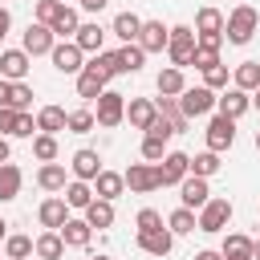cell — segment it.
Segmentation results:
<instances>
[{"mask_svg": "<svg viewBox=\"0 0 260 260\" xmlns=\"http://www.w3.org/2000/svg\"><path fill=\"white\" fill-rule=\"evenodd\" d=\"M203 32H223V12L211 4L195 12V37H203Z\"/></svg>", "mask_w": 260, "mask_h": 260, "instance_id": "34", "label": "cell"}, {"mask_svg": "<svg viewBox=\"0 0 260 260\" xmlns=\"http://www.w3.org/2000/svg\"><path fill=\"white\" fill-rule=\"evenodd\" d=\"M232 223V199H207L203 207H199V215H195V228L199 232H223Z\"/></svg>", "mask_w": 260, "mask_h": 260, "instance_id": "4", "label": "cell"}, {"mask_svg": "<svg viewBox=\"0 0 260 260\" xmlns=\"http://www.w3.org/2000/svg\"><path fill=\"white\" fill-rule=\"evenodd\" d=\"M252 260H260V240H252Z\"/></svg>", "mask_w": 260, "mask_h": 260, "instance_id": "57", "label": "cell"}, {"mask_svg": "<svg viewBox=\"0 0 260 260\" xmlns=\"http://www.w3.org/2000/svg\"><path fill=\"white\" fill-rule=\"evenodd\" d=\"M187 162H191V154H183V150H167V154L154 162V171H158V187H179V183L187 179Z\"/></svg>", "mask_w": 260, "mask_h": 260, "instance_id": "6", "label": "cell"}, {"mask_svg": "<svg viewBox=\"0 0 260 260\" xmlns=\"http://www.w3.org/2000/svg\"><path fill=\"white\" fill-rule=\"evenodd\" d=\"M4 256L8 260H28L32 256V240L28 236H8L4 240Z\"/></svg>", "mask_w": 260, "mask_h": 260, "instance_id": "40", "label": "cell"}, {"mask_svg": "<svg viewBox=\"0 0 260 260\" xmlns=\"http://www.w3.org/2000/svg\"><path fill=\"white\" fill-rule=\"evenodd\" d=\"M37 187H45V191H65V162H45L41 171H37Z\"/></svg>", "mask_w": 260, "mask_h": 260, "instance_id": "29", "label": "cell"}, {"mask_svg": "<svg viewBox=\"0 0 260 260\" xmlns=\"http://www.w3.org/2000/svg\"><path fill=\"white\" fill-rule=\"evenodd\" d=\"M93 122L106 126V130H114L118 122H126V93H118V89H102V93H98Z\"/></svg>", "mask_w": 260, "mask_h": 260, "instance_id": "3", "label": "cell"}, {"mask_svg": "<svg viewBox=\"0 0 260 260\" xmlns=\"http://www.w3.org/2000/svg\"><path fill=\"white\" fill-rule=\"evenodd\" d=\"M69 171H73V179H81V183H93V179H98V171H102V158H98V150L81 146V150L73 154Z\"/></svg>", "mask_w": 260, "mask_h": 260, "instance_id": "16", "label": "cell"}, {"mask_svg": "<svg viewBox=\"0 0 260 260\" xmlns=\"http://www.w3.org/2000/svg\"><path fill=\"white\" fill-rule=\"evenodd\" d=\"M154 114H158V106H154L150 98H130V102H126V118H130L134 130H146V126L154 122Z\"/></svg>", "mask_w": 260, "mask_h": 260, "instance_id": "20", "label": "cell"}, {"mask_svg": "<svg viewBox=\"0 0 260 260\" xmlns=\"http://www.w3.org/2000/svg\"><path fill=\"white\" fill-rule=\"evenodd\" d=\"M77 24H81V20H77V8H65V4H61V12L53 16V24H49V28H53V37H61V41H65V37H73V32H77Z\"/></svg>", "mask_w": 260, "mask_h": 260, "instance_id": "36", "label": "cell"}, {"mask_svg": "<svg viewBox=\"0 0 260 260\" xmlns=\"http://www.w3.org/2000/svg\"><path fill=\"white\" fill-rule=\"evenodd\" d=\"M98 122H93V110H73L69 118H65V130H73V134H89Z\"/></svg>", "mask_w": 260, "mask_h": 260, "instance_id": "41", "label": "cell"}, {"mask_svg": "<svg viewBox=\"0 0 260 260\" xmlns=\"http://www.w3.org/2000/svg\"><path fill=\"white\" fill-rule=\"evenodd\" d=\"M195 260H223L219 252H211V248H203V252H195Z\"/></svg>", "mask_w": 260, "mask_h": 260, "instance_id": "55", "label": "cell"}, {"mask_svg": "<svg viewBox=\"0 0 260 260\" xmlns=\"http://www.w3.org/2000/svg\"><path fill=\"white\" fill-rule=\"evenodd\" d=\"M187 171L199 175V179H211V175L219 171V154H215V150H203V154H195V158L187 162Z\"/></svg>", "mask_w": 260, "mask_h": 260, "instance_id": "37", "label": "cell"}, {"mask_svg": "<svg viewBox=\"0 0 260 260\" xmlns=\"http://www.w3.org/2000/svg\"><path fill=\"white\" fill-rule=\"evenodd\" d=\"M167 228H171V236H187V232H195V211H191V207H175V211L167 215Z\"/></svg>", "mask_w": 260, "mask_h": 260, "instance_id": "38", "label": "cell"}, {"mask_svg": "<svg viewBox=\"0 0 260 260\" xmlns=\"http://www.w3.org/2000/svg\"><path fill=\"white\" fill-rule=\"evenodd\" d=\"M93 191H98V199H118L122 191H126V179L118 175V171H98V179H93Z\"/></svg>", "mask_w": 260, "mask_h": 260, "instance_id": "24", "label": "cell"}, {"mask_svg": "<svg viewBox=\"0 0 260 260\" xmlns=\"http://www.w3.org/2000/svg\"><path fill=\"white\" fill-rule=\"evenodd\" d=\"M256 150H260V130H256Z\"/></svg>", "mask_w": 260, "mask_h": 260, "instance_id": "60", "label": "cell"}, {"mask_svg": "<svg viewBox=\"0 0 260 260\" xmlns=\"http://www.w3.org/2000/svg\"><path fill=\"white\" fill-rule=\"evenodd\" d=\"M122 179H126V187H130L134 195L158 191V171H154V162H130V167L122 171Z\"/></svg>", "mask_w": 260, "mask_h": 260, "instance_id": "8", "label": "cell"}, {"mask_svg": "<svg viewBox=\"0 0 260 260\" xmlns=\"http://www.w3.org/2000/svg\"><path fill=\"white\" fill-rule=\"evenodd\" d=\"M57 232H61L65 248H89V240H93V228H89L85 219H73V215H69V219H65Z\"/></svg>", "mask_w": 260, "mask_h": 260, "instance_id": "17", "label": "cell"}, {"mask_svg": "<svg viewBox=\"0 0 260 260\" xmlns=\"http://www.w3.org/2000/svg\"><path fill=\"white\" fill-rule=\"evenodd\" d=\"M114 53H118V73H138L142 61H146V53H142L138 41H130V45H122V49H114Z\"/></svg>", "mask_w": 260, "mask_h": 260, "instance_id": "27", "label": "cell"}, {"mask_svg": "<svg viewBox=\"0 0 260 260\" xmlns=\"http://www.w3.org/2000/svg\"><path fill=\"white\" fill-rule=\"evenodd\" d=\"M154 85H158V93H162V98H179V93L187 89V77H183V69L167 65V69L158 73V81H154Z\"/></svg>", "mask_w": 260, "mask_h": 260, "instance_id": "28", "label": "cell"}, {"mask_svg": "<svg viewBox=\"0 0 260 260\" xmlns=\"http://www.w3.org/2000/svg\"><path fill=\"white\" fill-rule=\"evenodd\" d=\"M162 154H167V138H158V134H146V138H142V158H146V162H158Z\"/></svg>", "mask_w": 260, "mask_h": 260, "instance_id": "43", "label": "cell"}, {"mask_svg": "<svg viewBox=\"0 0 260 260\" xmlns=\"http://www.w3.org/2000/svg\"><path fill=\"white\" fill-rule=\"evenodd\" d=\"M8 28H12V12H8V8H0V41L8 37Z\"/></svg>", "mask_w": 260, "mask_h": 260, "instance_id": "52", "label": "cell"}, {"mask_svg": "<svg viewBox=\"0 0 260 260\" xmlns=\"http://www.w3.org/2000/svg\"><path fill=\"white\" fill-rule=\"evenodd\" d=\"M167 57H171L175 69L191 65V57H195V28H191V24H175V28H171V37H167Z\"/></svg>", "mask_w": 260, "mask_h": 260, "instance_id": "2", "label": "cell"}, {"mask_svg": "<svg viewBox=\"0 0 260 260\" xmlns=\"http://www.w3.org/2000/svg\"><path fill=\"white\" fill-rule=\"evenodd\" d=\"M167 37H171V28H162V20H142V28H138L142 53H162L167 49Z\"/></svg>", "mask_w": 260, "mask_h": 260, "instance_id": "15", "label": "cell"}, {"mask_svg": "<svg viewBox=\"0 0 260 260\" xmlns=\"http://www.w3.org/2000/svg\"><path fill=\"white\" fill-rule=\"evenodd\" d=\"M146 134H158V138H171V134H175V130H171V122H167V118H162V114H154V122H150V126H146Z\"/></svg>", "mask_w": 260, "mask_h": 260, "instance_id": "51", "label": "cell"}, {"mask_svg": "<svg viewBox=\"0 0 260 260\" xmlns=\"http://www.w3.org/2000/svg\"><path fill=\"white\" fill-rule=\"evenodd\" d=\"M4 232H8V223H4V215H0V240H4Z\"/></svg>", "mask_w": 260, "mask_h": 260, "instance_id": "59", "label": "cell"}, {"mask_svg": "<svg viewBox=\"0 0 260 260\" xmlns=\"http://www.w3.org/2000/svg\"><path fill=\"white\" fill-rule=\"evenodd\" d=\"M248 106H252V93H244V89H223L219 98H215V110L223 114V118H244L248 114Z\"/></svg>", "mask_w": 260, "mask_h": 260, "instance_id": "13", "label": "cell"}, {"mask_svg": "<svg viewBox=\"0 0 260 260\" xmlns=\"http://www.w3.org/2000/svg\"><path fill=\"white\" fill-rule=\"evenodd\" d=\"M252 106H256V110H260V89H252Z\"/></svg>", "mask_w": 260, "mask_h": 260, "instance_id": "58", "label": "cell"}, {"mask_svg": "<svg viewBox=\"0 0 260 260\" xmlns=\"http://www.w3.org/2000/svg\"><path fill=\"white\" fill-rule=\"evenodd\" d=\"M85 223L98 228V232L110 228V223H114V203H110V199H93V203L85 207Z\"/></svg>", "mask_w": 260, "mask_h": 260, "instance_id": "32", "label": "cell"}, {"mask_svg": "<svg viewBox=\"0 0 260 260\" xmlns=\"http://www.w3.org/2000/svg\"><path fill=\"white\" fill-rule=\"evenodd\" d=\"M232 85H236V89H244V93L260 89V61H240V65H236V73H232Z\"/></svg>", "mask_w": 260, "mask_h": 260, "instance_id": "25", "label": "cell"}, {"mask_svg": "<svg viewBox=\"0 0 260 260\" xmlns=\"http://www.w3.org/2000/svg\"><path fill=\"white\" fill-rule=\"evenodd\" d=\"M57 12H61V0H37V20L41 24H53Z\"/></svg>", "mask_w": 260, "mask_h": 260, "instance_id": "47", "label": "cell"}, {"mask_svg": "<svg viewBox=\"0 0 260 260\" xmlns=\"http://www.w3.org/2000/svg\"><path fill=\"white\" fill-rule=\"evenodd\" d=\"M89 65H93L106 81H110V77H118V53H93V61H89Z\"/></svg>", "mask_w": 260, "mask_h": 260, "instance_id": "42", "label": "cell"}, {"mask_svg": "<svg viewBox=\"0 0 260 260\" xmlns=\"http://www.w3.org/2000/svg\"><path fill=\"white\" fill-rule=\"evenodd\" d=\"M37 219H41V228H49V232H57V228H61V223L69 219V203L53 195V199H45V203H41V211H37Z\"/></svg>", "mask_w": 260, "mask_h": 260, "instance_id": "21", "label": "cell"}, {"mask_svg": "<svg viewBox=\"0 0 260 260\" xmlns=\"http://www.w3.org/2000/svg\"><path fill=\"white\" fill-rule=\"evenodd\" d=\"M215 61H219V53H215V49H203V45H195V57H191V65H195L199 73H203V69H211Z\"/></svg>", "mask_w": 260, "mask_h": 260, "instance_id": "46", "label": "cell"}, {"mask_svg": "<svg viewBox=\"0 0 260 260\" xmlns=\"http://www.w3.org/2000/svg\"><path fill=\"white\" fill-rule=\"evenodd\" d=\"M32 252L41 256V260H61L65 256V240H61V232H41L37 240H32Z\"/></svg>", "mask_w": 260, "mask_h": 260, "instance_id": "23", "label": "cell"}, {"mask_svg": "<svg viewBox=\"0 0 260 260\" xmlns=\"http://www.w3.org/2000/svg\"><path fill=\"white\" fill-rule=\"evenodd\" d=\"M203 85H207V89H223V85H228V65L215 61L211 69H203Z\"/></svg>", "mask_w": 260, "mask_h": 260, "instance_id": "45", "label": "cell"}, {"mask_svg": "<svg viewBox=\"0 0 260 260\" xmlns=\"http://www.w3.org/2000/svg\"><path fill=\"white\" fill-rule=\"evenodd\" d=\"M203 138H207V150H215V154H223L232 142H236V118H223V114H215L211 122H207V130H203Z\"/></svg>", "mask_w": 260, "mask_h": 260, "instance_id": "7", "label": "cell"}, {"mask_svg": "<svg viewBox=\"0 0 260 260\" xmlns=\"http://www.w3.org/2000/svg\"><path fill=\"white\" fill-rule=\"evenodd\" d=\"M20 183H24V171L16 162H0V203H12L20 195Z\"/></svg>", "mask_w": 260, "mask_h": 260, "instance_id": "22", "label": "cell"}, {"mask_svg": "<svg viewBox=\"0 0 260 260\" xmlns=\"http://www.w3.org/2000/svg\"><path fill=\"white\" fill-rule=\"evenodd\" d=\"M32 130H37V118H32L28 110H20V114H16V130H12V134H16V138H32Z\"/></svg>", "mask_w": 260, "mask_h": 260, "instance_id": "48", "label": "cell"}, {"mask_svg": "<svg viewBox=\"0 0 260 260\" xmlns=\"http://www.w3.org/2000/svg\"><path fill=\"white\" fill-rule=\"evenodd\" d=\"M4 260H8V256H4Z\"/></svg>", "mask_w": 260, "mask_h": 260, "instance_id": "61", "label": "cell"}, {"mask_svg": "<svg viewBox=\"0 0 260 260\" xmlns=\"http://www.w3.org/2000/svg\"><path fill=\"white\" fill-rule=\"evenodd\" d=\"M138 248L150 256H167L175 248V236H171V228H146V232H138Z\"/></svg>", "mask_w": 260, "mask_h": 260, "instance_id": "14", "label": "cell"}, {"mask_svg": "<svg viewBox=\"0 0 260 260\" xmlns=\"http://www.w3.org/2000/svg\"><path fill=\"white\" fill-rule=\"evenodd\" d=\"M8 98H12V81L0 77V106H8Z\"/></svg>", "mask_w": 260, "mask_h": 260, "instance_id": "54", "label": "cell"}, {"mask_svg": "<svg viewBox=\"0 0 260 260\" xmlns=\"http://www.w3.org/2000/svg\"><path fill=\"white\" fill-rule=\"evenodd\" d=\"M28 65H32V57H28L24 49H4V53H0V77H4V81H24Z\"/></svg>", "mask_w": 260, "mask_h": 260, "instance_id": "12", "label": "cell"}, {"mask_svg": "<svg viewBox=\"0 0 260 260\" xmlns=\"http://www.w3.org/2000/svg\"><path fill=\"white\" fill-rule=\"evenodd\" d=\"M154 106H158V114H162V118L171 122V130H175V134H183V130L191 126V118H187V114L179 110V102H175V98H158Z\"/></svg>", "mask_w": 260, "mask_h": 260, "instance_id": "30", "label": "cell"}, {"mask_svg": "<svg viewBox=\"0 0 260 260\" xmlns=\"http://www.w3.org/2000/svg\"><path fill=\"white\" fill-rule=\"evenodd\" d=\"M65 203H69V207H77V211H85V207L93 203V187H89V183H81V179L65 183Z\"/></svg>", "mask_w": 260, "mask_h": 260, "instance_id": "35", "label": "cell"}, {"mask_svg": "<svg viewBox=\"0 0 260 260\" xmlns=\"http://www.w3.org/2000/svg\"><path fill=\"white\" fill-rule=\"evenodd\" d=\"M134 223H138V232H146V228H162V215H158V211H154V207H142V211H138V219H134Z\"/></svg>", "mask_w": 260, "mask_h": 260, "instance_id": "49", "label": "cell"}, {"mask_svg": "<svg viewBox=\"0 0 260 260\" xmlns=\"http://www.w3.org/2000/svg\"><path fill=\"white\" fill-rule=\"evenodd\" d=\"M77 4H81V8H85V12H102V8H106V4H110V0H77Z\"/></svg>", "mask_w": 260, "mask_h": 260, "instance_id": "53", "label": "cell"}, {"mask_svg": "<svg viewBox=\"0 0 260 260\" xmlns=\"http://www.w3.org/2000/svg\"><path fill=\"white\" fill-rule=\"evenodd\" d=\"M32 154L41 162H53L57 158V134H32Z\"/></svg>", "mask_w": 260, "mask_h": 260, "instance_id": "39", "label": "cell"}, {"mask_svg": "<svg viewBox=\"0 0 260 260\" xmlns=\"http://www.w3.org/2000/svg\"><path fill=\"white\" fill-rule=\"evenodd\" d=\"M110 81L93 69V65H81V73H77V98H85V102H98V93L106 89Z\"/></svg>", "mask_w": 260, "mask_h": 260, "instance_id": "19", "label": "cell"}, {"mask_svg": "<svg viewBox=\"0 0 260 260\" xmlns=\"http://www.w3.org/2000/svg\"><path fill=\"white\" fill-rule=\"evenodd\" d=\"M8 154H12V150H8V138L0 134V162H8Z\"/></svg>", "mask_w": 260, "mask_h": 260, "instance_id": "56", "label": "cell"}, {"mask_svg": "<svg viewBox=\"0 0 260 260\" xmlns=\"http://www.w3.org/2000/svg\"><path fill=\"white\" fill-rule=\"evenodd\" d=\"M8 106H12V110H28V106H32V85L12 81V98H8Z\"/></svg>", "mask_w": 260, "mask_h": 260, "instance_id": "44", "label": "cell"}, {"mask_svg": "<svg viewBox=\"0 0 260 260\" xmlns=\"http://www.w3.org/2000/svg\"><path fill=\"white\" fill-rule=\"evenodd\" d=\"M102 37H106V28H102L98 20H85V24H77L73 45H77L81 53H102Z\"/></svg>", "mask_w": 260, "mask_h": 260, "instance_id": "18", "label": "cell"}, {"mask_svg": "<svg viewBox=\"0 0 260 260\" xmlns=\"http://www.w3.org/2000/svg\"><path fill=\"white\" fill-rule=\"evenodd\" d=\"M65 110L61 106H41V114H37V130L41 134H57V130H65Z\"/></svg>", "mask_w": 260, "mask_h": 260, "instance_id": "31", "label": "cell"}, {"mask_svg": "<svg viewBox=\"0 0 260 260\" xmlns=\"http://www.w3.org/2000/svg\"><path fill=\"white\" fill-rule=\"evenodd\" d=\"M16 114H20V110L0 106V134H12V130H16Z\"/></svg>", "mask_w": 260, "mask_h": 260, "instance_id": "50", "label": "cell"}, {"mask_svg": "<svg viewBox=\"0 0 260 260\" xmlns=\"http://www.w3.org/2000/svg\"><path fill=\"white\" fill-rule=\"evenodd\" d=\"M256 24H260V12H256L252 4H236V8L223 16V41H228V45H248L252 32H256Z\"/></svg>", "mask_w": 260, "mask_h": 260, "instance_id": "1", "label": "cell"}, {"mask_svg": "<svg viewBox=\"0 0 260 260\" xmlns=\"http://www.w3.org/2000/svg\"><path fill=\"white\" fill-rule=\"evenodd\" d=\"M49 57H53V69H61V73H81V49L73 45V41H57L53 49H49Z\"/></svg>", "mask_w": 260, "mask_h": 260, "instance_id": "11", "label": "cell"}, {"mask_svg": "<svg viewBox=\"0 0 260 260\" xmlns=\"http://www.w3.org/2000/svg\"><path fill=\"white\" fill-rule=\"evenodd\" d=\"M138 28H142V20L134 16V12H118L114 16V24H110V32L122 41V45H130V41H138Z\"/></svg>", "mask_w": 260, "mask_h": 260, "instance_id": "26", "label": "cell"}, {"mask_svg": "<svg viewBox=\"0 0 260 260\" xmlns=\"http://www.w3.org/2000/svg\"><path fill=\"white\" fill-rule=\"evenodd\" d=\"M207 199H211L207 179H199V175H191V171H187V179L179 183V207H191V211H195V207H203Z\"/></svg>", "mask_w": 260, "mask_h": 260, "instance_id": "10", "label": "cell"}, {"mask_svg": "<svg viewBox=\"0 0 260 260\" xmlns=\"http://www.w3.org/2000/svg\"><path fill=\"white\" fill-rule=\"evenodd\" d=\"M219 256H223V260H252V240H248V236H240V232H232V236L223 240Z\"/></svg>", "mask_w": 260, "mask_h": 260, "instance_id": "33", "label": "cell"}, {"mask_svg": "<svg viewBox=\"0 0 260 260\" xmlns=\"http://www.w3.org/2000/svg\"><path fill=\"white\" fill-rule=\"evenodd\" d=\"M175 102H179V110H183L187 118H203V114L215 110V89H207V85H187Z\"/></svg>", "mask_w": 260, "mask_h": 260, "instance_id": "5", "label": "cell"}, {"mask_svg": "<svg viewBox=\"0 0 260 260\" xmlns=\"http://www.w3.org/2000/svg\"><path fill=\"white\" fill-rule=\"evenodd\" d=\"M53 45H57V37H53V28H49V24H41V20H32V24H28V32H24V41H20V49H24L28 57L49 53Z\"/></svg>", "mask_w": 260, "mask_h": 260, "instance_id": "9", "label": "cell"}]
</instances>
